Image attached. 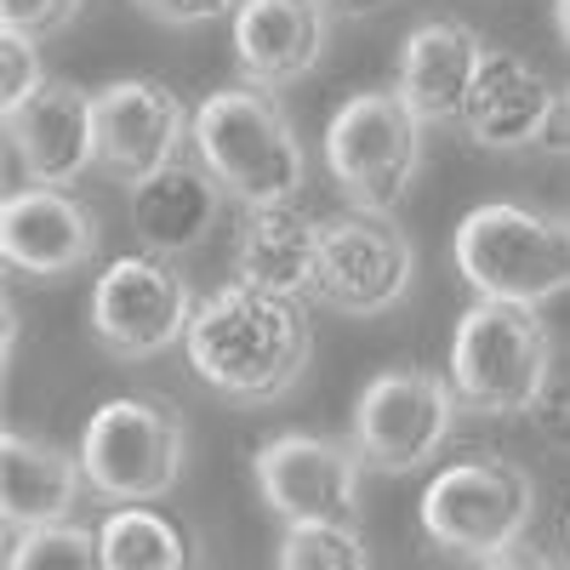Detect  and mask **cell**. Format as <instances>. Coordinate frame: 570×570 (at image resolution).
Listing matches in <instances>:
<instances>
[{
	"instance_id": "cell-1",
	"label": "cell",
	"mask_w": 570,
	"mask_h": 570,
	"mask_svg": "<svg viewBox=\"0 0 570 570\" xmlns=\"http://www.w3.org/2000/svg\"><path fill=\"white\" fill-rule=\"evenodd\" d=\"M183 354L212 394L234 405H274L303 383L314 360V331L297 297L228 279L212 297H200Z\"/></svg>"
},
{
	"instance_id": "cell-2",
	"label": "cell",
	"mask_w": 570,
	"mask_h": 570,
	"mask_svg": "<svg viewBox=\"0 0 570 570\" xmlns=\"http://www.w3.org/2000/svg\"><path fill=\"white\" fill-rule=\"evenodd\" d=\"M188 142H195V160L223 183V195H234L246 212L285 206L308 188V149L292 115L263 86L206 91L195 126H188Z\"/></svg>"
},
{
	"instance_id": "cell-3",
	"label": "cell",
	"mask_w": 570,
	"mask_h": 570,
	"mask_svg": "<svg viewBox=\"0 0 570 570\" xmlns=\"http://www.w3.org/2000/svg\"><path fill=\"white\" fill-rule=\"evenodd\" d=\"M451 257L485 303L548 308L570 292V217L519 200L473 206L451 234Z\"/></svg>"
},
{
	"instance_id": "cell-4",
	"label": "cell",
	"mask_w": 570,
	"mask_h": 570,
	"mask_svg": "<svg viewBox=\"0 0 570 570\" xmlns=\"http://www.w3.org/2000/svg\"><path fill=\"white\" fill-rule=\"evenodd\" d=\"M553 325L542 308L519 303H473L451 337V389L462 411L480 416H531L548 365H553Z\"/></svg>"
},
{
	"instance_id": "cell-5",
	"label": "cell",
	"mask_w": 570,
	"mask_h": 570,
	"mask_svg": "<svg viewBox=\"0 0 570 570\" xmlns=\"http://www.w3.org/2000/svg\"><path fill=\"white\" fill-rule=\"evenodd\" d=\"M537 519V480L513 456H462L422 491V531L456 559H497L525 542Z\"/></svg>"
},
{
	"instance_id": "cell-6",
	"label": "cell",
	"mask_w": 570,
	"mask_h": 570,
	"mask_svg": "<svg viewBox=\"0 0 570 570\" xmlns=\"http://www.w3.org/2000/svg\"><path fill=\"white\" fill-rule=\"evenodd\" d=\"M183 456H188L183 416H177V405H166L155 394H126V400L98 405L80 434L86 491L115 508L160 502L183 480Z\"/></svg>"
},
{
	"instance_id": "cell-7",
	"label": "cell",
	"mask_w": 570,
	"mask_h": 570,
	"mask_svg": "<svg viewBox=\"0 0 570 570\" xmlns=\"http://www.w3.org/2000/svg\"><path fill=\"white\" fill-rule=\"evenodd\" d=\"M325 166L354 212H394L422 171V120L400 91H354L325 126Z\"/></svg>"
},
{
	"instance_id": "cell-8",
	"label": "cell",
	"mask_w": 570,
	"mask_h": 570,
	"mask_svg": "<svg viewBox=\"0 0 570 570\" xmlns=\"http://www.w3.org/2000/svg\"><path fill=\"white\" fill-rule=\"evenodd\" d=\"M462 400L451 389V376L422 371V365H394L376 371L354 400V451L376 473H405L428 468L456 434Z\"/></svg>"
},
{
	"instance_id": "cell-9",
	"label": "cell",
	"mask_w": 570,
	"mask_h": 570,
	"mask_svg": "<svg viewBox=\"0 0 570 570\" xmlns=\"http://www.w3.org/2000/svg\"><path fill=\"white\" fill-rule=\"evenodd\" d=\"M416 279V246L394 223V212H337L320 223V274L314 292L325 308L376 320L405 303Z\"/></svg>"
},
{
	"instance_id": "cell-10",
	"label": "cell",
	"mask_w": 570,
	"mask_h": 570,
	"mask_svg": "<svg viewBox=\"0 0 570 570\" xmlns=\"http://www.w3.org/2000/svg\"><path fill=\"white\" fill-rule=\"evenodd\" d=\"M195 308L200 303L188 292V279L166 257H115L91 285V337L115 360H155L188 337Z\"/></svg>"
},
{
	"instance_id": "cell-11",
	"label": "cell",
	"mask_w": 570,
	"mask_h": 570,
	"mask_svg": "<svg viewBox=\"0 0 570 570\" xmlns=\"http://www.w3.org/2000/svg\"><path fill=\"white\" fill-rule=\"evenodd\" d=\"M252 468H257L263 502L285 525H303V519H343V525H354L360 473H365V456L354 445L325 440V434H279L257 451Z\"/></svg>"
},
{
	"instance_id": "cell-12",
	"label": "cell",
	"mask_w": 570,
	"mask_h": 570,
	"mask_svg": "<svg viewBox=\"0 0 570 570\" xmlns=\"http://www.w3.org/2000/svg\"><path fill=\"white\" fill-rule=\"evenodd\" d=\"M98 98V166L115 177V183H142L177 160L183 137H188V120L177 91L149 80V75H131V80H109Z\"/></svg>"
},
{
	"instance_id": "cell-13",
	"label": "cell",
	"mask_w": 570,
	"mask_h": 570,
	"mask_svg": "<svg viewBox=\"0 0 570 570\" xmlns=\"http://www.w3.org/2000/svg\"><path fill=\"white\" fill-rule=\"evenodd\" d=\"M104 246L98 212L69 188H18L0 206V252L29 279H69L80 274Z\"/></svg>"
},
{
	"instance_id": "cell-14",
	"label": "cell",
	"mask_w": 570,
	"mask_h": 570,
	"mask_svg": "<svg viewBox=\"0 0 570 570\" xmlns=\"http://www.w3.org/2000/svg\"><path fill=\"white\" fill-rule=\"evenodd\" d=\"M12 160L40 188H75L98 166V98L75 80H46L23 109L7 115Z\"/></svg>"
},
{
	"instance_id": "cell-15",
	"label": "cell",
	"mask_w": 570,
	"mask_h": 570,
	"mask_svg": "<svg viewBox=\"0 0 570 570\" xmlns=\"http://www.w3.org/2000/svg\"><path fill=\"white\" fill-rule=\"evenodd\" d=\"M331 40V7L325 0H240L234 7V63L246 86L279 91L297 86Z\"/></svg>"
},
{
	"instance_id": "cell-16",
	"label": "cell",
	"mask_w": 570,
	"mask_h": 570,
	"mask_svg": "<svg viewBox=\"0 0 570 570\" xmlns=\"http://www.w3.org/2000/svg\"><path fill=\"white\" fill-rule=\"evenodd\" d=\"M553 115H559V91L548 86L542 69H531L513 52H485L456 126L480 142V149L513 155V149H531V142H548Z\"/></svg>"
},
{
	"instance_id": "cell-17",
	"label": "cell",
	"mask_w": 570,
	"mask_h": 570,
	"mask_svg": "<svg viewBox=\"0 0 570 570\" xmlns=\"http://www.w3.org/2000/svg\"><path fill=\"white\" fill-rule=\"evenodd\" d=\"M485 63V40L456 18H428L400 46V80L394 91L411 104L422 126H451L468 109L473 75Z\"/></svg>"
},
{
	"instance_id": "cell-18",
	"label": "cell",
	"mask_w": 570,
	"mask_h": 570,
	"mask_svg": "<svg viewBox=\"0 0 570 570\" xmlns=\"http://www.w3.org/2000/svg\"><path fill=\"white\" fill-rule=\"evenodd\" d=\"M223 217V183L200 160H171L166 171L142 177L126 188V223L142 240V252L155 257H183L200 240H212V228Z\"/></svg>"
},
{
	"instance_id": "cell-19",
	"label": "cell",
	"mask_w": 570,
	"mask_h": 570,
	"mask_svg": "<svg viewBox=\"0 0 570 570\" xmlns=\"http://www.w3.org/2000/svg\"><path fill=\"white\" fill-rule=\"evenodd\" d=\"M80 485H86L80 451H58L52 440L7 428V440H0V513H7V531H35L69 519Z\"/></svg>"
},
{
	"instance_id": "cell-20",
	"label": "cell",
	"mask_w": 570,
	"mask_h": 570,
	"mask_svg": "<svg viewBox=\"0 0 570 570\" xmlns=\"http://www.w3.org/2000/svg\"><path fill=\"white\" fill-rule=\"evenodd\" d=\"M314 274H320V217H308L297 200L246 212L240 240H234V279L279 297H303L314 292Z\"/></svg>"
},
{
	"instance_id": "cell-21",
	"label": "cell",
	"mask_w": 570,
	"mask_h": 570,
	"mask_svg": "<svg viewBox=\"0 0 570 570\" xmlns=\"http://www.w3.org/2000/svg\"><path fill=\"white\" fill-rule=\"evenodd\" d=\"M104 570H200V542L183 519L160 513L155 502L115 508L98 525Z\"/></svg>"
},
{
	"instance_id": "cell-22",
	"label": "cell",
	"mask_w": 570,
	"mask_h": 570,
	"mask_svg": "<svg viewBox=\"0 0 570 570\" xmlns=\"http://www.w3.org/2000/svg\"><path fill=\"white\" fill-rule=\"evenodd\" d=\"M274 570H371V548L343 519H303L285 525Z\"/></svg>"
},
{
	"instance_id": "cell-23",
	"label": "cell",
	"mask_w": 570,
	"mask_h": 570,
	"mask_svg": "<svg viewBox=\"0 0 570 570\" xmlns=\"http://www.w3.org/2000/svg\"><path fill=\"white\" fill-rule=\"evenodd\" d=\"M7 570H104V548H98V531L58 519V525L12 531Z\"/></svg>"
},
{
	"instance_id": "cell-24",
	"label": "cell",
	"mask_w": 570,
	"mask_h": 570,
	"mask_svg": "<svg viewBox=\"0 0 570 570\" xmlns=\"http://www.w3.org/2000/svg\"><path fill=\"white\" fill-rule=\"evenodd\" d=\"M46 86V69H40V46L23 40V35H7L0 40V109H23L35 91Z\"/></svg>"
},
{
	"instance_id": "cell-25",
	"label": "cell",
	"mask_w": 570,
	"mask_h": 570,
	"mask_svg": "<svg viewBox=\"0 0 570 570\" xmlns=\"http://www.w3.org/2000/svg\"><path fill=\"white\" fill-rule=\"evenodd\" d=\"M531 416H537V434H542L548 445L570 451V348H559V354H553L548 383H542V394H537Z\"/></svg>"
},
{
	"instance_id": "cell-26",
	"label": "cell",
	"mask_w": 570,
	"mask_h": 570,
	"mask_svg": "<svg viewBox=\"0 0 570 570\" xmlns=\"http://www.w3.org/2000/svg\"><path fill=\"white\" fill-rule=\"evenodd\" d=\"M80 0H0V18H7V35H23V40H52L75 23Z\"/></svg>"
},
{
	"instance_id": "cell-27",
	"label": "cell",
	"mask_w": 570,
	"mask_h": 570,
	"mask_svg": "<svg viewBox=\"0 0 570 570\" xmlns=\"http://www.w3.org/2000/svg\"><path fill=\"white\" fill-rule=\"evenodd\" d=\"M137 7L166 29H195V23H212V18H234L240 0H137Z\"/></svg>"
},
{
	"instance_id": "cell-28",
	"label": "cell",
	"mask_w": 570,
	"mask_h": 570,
	"mask_svg": "<svg viewBox=\"0 0 570 570\" xmlns=\"http://www.w3.org/2000/svg\"><path fill=\"white\" fill-rule=\"evenodd\" d=\"M480 570H559L542 548H531V542H519V548H508V553H497V559H485Z\"/></svg>"
},
{
	"instance_id": "cell-29",
	"label": "cell",
	"mask_w": 570,
	"mask_h": 570,
	"mask_svg": "<svg viewBox=\"0 0 570 570\" xmlns=\"http://www.w3.org/2000/svg\"><path fill=\"white\" fill-rule=\"evenodd\" d=\"M325 7H331V18H371V12L394 7V0H325Z\"/></svg>"
},
{
	"instance_id": "cell-30",
	"label": "cell",
	"mask_w": 570,
	"mask_h": 570,
	"mask_svg": "<svg viewBox=\"0 0 570 570\" xmlns=\"http://www.w3.org/2000/svg\"><path fill=\"white\" fill-rule=\"evenodd\" d=\"M553 149H570V86L559 91V115H553V131H548Z\"/></svg>"
},
{
	"instance_id": "cell-31",
	"label": "cell",
	"mask_w": 570,
	"mask_h": 570,
	"mask_svg": "<svg viewBox=\"0 0 570 570\" xmlns=\"http://www.w3.org/2000/svg\"><path fill=\"white\" fill-rule=\"evenodd\" d=\"M553 29H559L564 52H570V0H553Z\"/></svg>"
},
{
	"instance_id": "cell-32",
	"label": "cell",
	"mask_w": 570,
	"mask_h": 570,
	"mask_svg": "<svg viewBox=\"0 0 570 570\" xmlns=\"http://www.w3.org/2000/svg\"><path fill=\"white\" fill-rule=\"evenodd\" d=\"M12 354H18V308L7 303V360H12Z\"/></svg>"
},
{
	"instance_id": "cell-33",
	"label": "cell",
	"mask_w": 570,
	"mask_h": 570,
	"mask_svg": "<svg viewBox=\"0 0 570 570\" xmlns=\"http://www.w3.org/2000/svg\"><path fill=\"white\" fill-rule=\"evenodd\" d=\"M548 308H553V314H564V325H570V292H564V297H553Z\"/></svg>"
},
{
	"instance_id": "cell-34",
	"label": "cell",
	"mask_w": 570,
	"mask_h": 570,
	"mask_svg": "<svg viewBox=\"0 0 570 570\" xmlns=\"http://www.w3.org/2000/svg\"><path fill=\"white\" fill-rule=\"evenodd\" d=\"M564 537H570V513H564Z\"/></svg>"
}]
</instances>
